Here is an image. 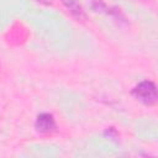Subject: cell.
Instances as JSON below:
<instances>
[{
    "label": "cell",
    "mask_w": 158,
    "mask_h": 158,
    "mask_svg": "<svg viewBox=\"0 0 158 158\" xmlns=\"http://www.w3.org/2000/svg\"><path fill=\"white\" fill-rule=\"evenodd\" d=\"M62 2L73 16H75L79 20L85 19L84 10H83V7H81V5H80V2L78 0H62Z\"/></svg>",
    "instance_id": "cell-3"
},
{
    "label": "cell",
    "mask_w": 158,
    "mask_h": 158,
    "mask_svg": "<svg viewBox=\"0 0 158 158\" xmlns=\"http://www.w3.org/2000/svg\"><path fill=\"white\" fill-rule=\"evenodd\" d=\"M35 128L38 133L42 135H49L57 131V123L52 114L42 112L37 116L35 122Z\"/></svg>",
    "instance_id": "cell-2"
},
{
    "label": "cell",
    "mask_w": 158,
    "mask_h": 158,
    "mask_svg": "<svg viewBox=\"0 0 158 158\" xmlns=\"http://www.w3.org/2000/svg\"><path fill=\"white\" fill-rule=\"evenodd\" d=\"M104 135H109L110 137H117V132H116V130H115V128H112V127L107 128V130L104 132Z\"/></svg>",
    "instance_id": "cell-4"
},
{
    "label": "cell",
    "mask_w": 158,
    "mask_h": 158,
    "mask_svg": "<svg viewBox=\"0 0 158 158\" xmlns=\"http://www.w3.org/2000/svg\"><path fill=\"white\" fill-rule=\"evenodd\" d=\"M132 95L139 100L141 102H143L144 105H154L157 101V88L156 84L151 80H143L141 83H138L133 90H132Z\"/></svg>",
    "instance_id": "cell-1"
}]
</instances>
